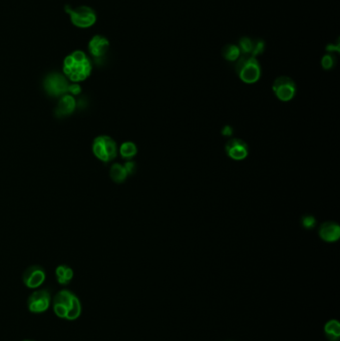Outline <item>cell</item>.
Masks as SVG:
<instances>
[{
    "label": "cell",
    "instance_id": "cell-1",
    "mask_svg": "<svg viewBox=\"0 0 340 341\" xmlns=\"http://www.w3.org/2000/svg\"><path fill=\"white\" fill-rule=\"evenodd\" d=\"M53 312L61 319L73 321L82 314V304L75 293L68 289L60 290L53 299Z\"/></svg>",
    "mask_w": 340,
    "mask_h": 341
},
{
    "label": "cell",
    "instance_id": "cell-2",
    "mask_svg": "<svg viewBox=\"0 0 340 341\" xmlns=\"http://www.w3.org/2000/svg\"><path fill=\"white\" fill-rule=\"evenodd\" d=\"M63 72L65 77L74 83L88 78L92 72V64L88 56L80 50L69 54L63 61Z\"/></svg>",
    "mask_w": 340,
    "mask_h": 341
},
{
    "label": "cell",
    "instance_id": "cell-3",
    "mask_svg": "<svg viewBox=\"0 0 340 341\" xmlns=\"http://www.w3.org/2000/svg\"><path fill=\"white\" fill-rule=\"evenodd\" d=\"M236 72L243 83L255 84L262 76V67L257 57L250 54H241L236 60Z\"/></svg>",
    "mask_w": 340,
    "mask_h": 341
},
{
    "label": "cell",
    "instance_id": "cell-4",
    "mask_svg": "<svg viewBox=\"0 0 340 341\" xmlns=\"http://www.w3.org/2000/svg\"><path fill=\"white\" fill-rule=\"evenodd\" d=\"M92 151L95 157L104 163L113 161L118 155V147L116 142L114 139L106 135L98 136L94 139L92 144Z\"/></svg>",
    "mask_w": 340,
    "mask_h": 341
},
{
    "label": "cell",
    "instance_id": "cell-5",
    "mask_svg": "<svg viewBox=\"0 0 340 341\" xmlns=\"http://www.w3.org/2000/svg\"><path fill=\"white\" fill-rule=\"evenodd\" d=\"M65 11L69 14L70 20L74 26L78 28H89L96 23V12L89 6H79L70 8L66 6Z\"/></svg>",
    "mask_w": 340,
    "mask_h": 341
},
{
    "label": "cell",
    "instance_id": "cell-6",
    "mask_svg": "<svg viewBox=\"0 0 340 341\" xmlns=\"http://www.w3.org/2000/svg\"><path fill=\"white\" fill-rule=\"evenodd\" d=\"M272 91L282 102L291 101L296 94L295 82L288 76H280L272 83Z\"/></svg>",
    "mask_w": 340,
    "mask_h": 341
},
{
    "label": "cell",
    "instance_id": "cell-7",
    "mask_svg": "<svg viewBox=\"0 0 340 341\" xmlns=\"http://www.w3.org/2000/svg\"><path fill=\"white\" fill-rule=\"evenodd\" d=\"M44 90L51 97H61L68 92L69 83L66 77L60 73L53 72L46 76L43 82Z\"/></svg>",
    "mask_w": 340,
    "mask_h": 341
},
{
    "label": "cell",
    "instance_id": "cell-8",
    "mask_svg": "<svg viewBox=\"0 0 340 341\" xmlns=\"http://www.w3.org/2000/svg\"><path fill=\"white\" fill-rule=\"evenodd\" d=\"M51 304V295L47 289H38L30 294L27 300L28 311L35 315L45 313Z\"/></svg>",
    "mask_w": 340,
    "mask_h": 341
},
{
    "label": "cell",
    "instance_id": "cell-9",
    "mask_svg": "<svg viewBox=\"0 0 340 341\" xmlns=\"http://www.w3.org/2000/svg\"><path fill=\"white\" fill-rule=\"evenodd\" d=\"M22 280L23 284L28 289H38L44 284L46 280V272L40 265H32L25 270Z\"/></svg>",
    "mask_w": 340,
    "mask_h": 341
},
{
    "label": "cell",
    "instance_id": "cell-10",
    "mask_svg": "<svg viewBox=\"0 0 340 341\" xmlns=\"http://www.w3.org/2000/svg\"><path fill=\"white\" fill-rule=\"evenodd\" d=\"M225 149H226L227 155L231 159L236 160V161L244 160L249 155L248 144L239 138L230 139L226 143Z\"/></svg>",
    "mask_w": 340,
    "mask_h": 341
},
{
    "label": "cell",
    "instance_id": "cell-11",
    "mask_svg": "<svg viewBox=\"0 0 340 341\" xmlns=\"http://www.w3.org/2000/svg\"><path fill=\"white\" fill-rule=\"evenodd\" d=\"M110 47V42L102 35H95L88 44L89 53L96 59L100 60L108 52Z\"/></svg>",
    "mask_w": 340,
    "mask_h": 341
},
{
    "label": "cell",
    "instance_id": "cell-12",
    "mask_svg": "<svg viewBox=\"0 0 340 341\" xmlns=\"http://www.w3.org/2000/svg\"><path fill=\"white\" fill-rule=\"evenodd\" d=\"M318 235L326 242H335L340 237L339 225L335 222H325L319 227Z\"/></svg>",
    "mask_w": 340,
    "mask_h": 341
},
{
    "label": "cell",
    "instance_id": "cell-13",
    "mask_svg": "<svg viewBox=\"0 0 340 341\" xmlns=\"http://www.w3.org/2000/svg\"><path fill=\"white\" fill-rule=\"evenodd\" d=\"M76 107L77 102L75 101L73 96L70 94H65L59 99L55 109V114L57 117L69 116L75 111Z\"/></svg>",
    "mask_w": 340,
    "mask_h": 341
},
{
    "label": "cell",
    "instance_id": "cell-14",
    "mask_svg": "<svg viewBox=\"0 0 340 341\" xmlns=\"http://www.w3.org/2000/svg\"><path fill=\"white\" fill-rule=\"evenodd\" d=\"M55 275H56V280H57L59 285L67 286L73 280L74 271L70 266L65 265V264H61V265L57 266V268L55 269Z\"/></svg>",
    "mask_w": 340,
    "mask_h": 341
},
{
    "label": "cell",
    "instance_id": "cell-15",
    "mask_svg": "<svg viewBox=\"0 0 340 341\" xmlns=\"http://www.w3.org/2000/svg\"><path fill=\"white\" fill-rule=\"evenodd\" d=\"M110 177L117 184L125 182L128 177V174L124 165H121L119 163L113 164L110 168Z\"/></svg>",
    "mask_w": 340,
    "mask_h": 341
},
{
    "label": "cell",
    "instance_id": "cell-16",
    "mask_svg": "<svg viewBox=\"0 0 340 341\" xmlns=\"http://www.w3.org/2000/svg\"><path fill=\"white\" fill-rule=\"evenodd\" d=\"M223 57L230 62H235L241 55L238 46L236 44H227L222 49Z\"/></svg>",
    "mask_w": 340,
    "mask_h": 341
},
{
    "label": "cell",
    "instance_id": "cell-17",
    "mask_svg": "<svg viewBox=\"0 0 340 341\" xmlns=\"http://www.w3.org/2000/svg\"><path fill=\"white\" fill-rule=\"evenodd\" d=\"M119 152H120V155L122 156L123 159L130 160V159L137 155L138 149H137V146H136L135 143L128 141V142H125L121 145V147L119 149Z\"/></svg>",
    "mask_w": 340,
    "mask_h": 341
},
{
    "label": "cell",
    "instance_id": "cell-18",
    "mask_svg": "<svg viewBox=\"0 0 340 341\" xmlns=\"http://www.w3.org/2000/svg\"><path fill=\"white\" fill-rule=\"evenodd\" d=\"M253 43H254V39L250 38V37H241L238 41V48L240 50L241 54H252V50H253Z\"/></svg>",
    "mask_w": 340,
    "mask_h": 341
},
{
    "label": "cell",
    "instance_id": "cell-19",
    "mask_svg": "<svg viewBox=\"0 0 340 341\" xmlns=\"http://www.w3.org/2000/svg\"><path fill=\"white\" fill-rule=\"evenodd\" d=\"M336 64V57L332 53L325 54L321 58V66L324 70H331Z\"/></svg>",
    "mask_w": 340,
    "mask_h": 341
},
{
    "label": "cell",
    "instance_id": "cell-20",
    "mask_svg": "<svg viewBox=\"0 0 340 341\" xmlns=\"http://www.w3.org/2000/svg\"><path fill=\"white\" fill-rule=\"evenodd\" d=\"M325 332L327 336H332L337 338L339 336V324L336 321H330L325 326Z\"/></svg>",
    "mask_w": 340,
    "mask_h": 341
},
{
    "label": "cell",
    "instance_id": "cell-21",
    "mask_svg": "<svg viewBox=\"0 0 340 341\" xmlns=\"http://www.w3.org/2000/svg\"><path fill=\"white\" fill-rule=\"evenodd\" d=\"M265 48V43L264 41L258 38V39H254V43H253V50H252V54L254 57H258L259 55H261L264 51Z\"/></svg>",
    "mask_w": 340,
    "mask_h": 341
},
{
    "label": "cell",
    "instance_id": "cell-22",
    "mask_svg": "<svg viewBox=\"0 0 340 341\" xmlns=\"http://www.w3.org/2000/svg\"><path fill=\"white\" fill-rule=\"evenodd\" d=\"M300 223H301V226L306 229V230H312L314 229L316 225V220L314 218V215H311V214H305L303 216H301L300 219Z\"/></svg>",
    "mask_w": 340,
    "mask_h": 341
},
{
    "label": "cell",
    "instance_id": "cell-23",
    "mask_svg": "<svg viewBox=\"0 0 340 341\" xmlns=\"http://www.w3.org/2000/svg\"><path fill=\"white\" fill-rule=\"evenodd\" d=\"M81 91H82V89H81V86L79 85L78 83L69 84L68 92L70 93V95H79L81 93Z\"/></svg>",
    "mask_w": 340,
    "mask_h": 341
},
{
    "label": "cell",
    "instance_id": "cell-24",
    "mask_svg": "<svg viewBox=\"0 0 340 341\" xmlns=\"http://www.w3.org/2000/svg\"><path fill=\"white\" fill-rule=\"evenodd\" d=\"M124 167H125V169H126V171H127L128 176H129V175L135 174V172H136V170H137L136 163L133 162V161H128V162H126L125 165H124Z\"/></svg>",
    "mask_w": 340,
    "mask_h": 341
},
{
    "label": "cell",
    "instance_id": "cell-25",
    "mask_svg": "<svg viewBox=\"0 0 340 341\" xmlns=\"http://www.w3.org/2000/svg\"><path fill=\"white\" fill-rule=\"evenodd\" d=\"M326 51H327V52L332 53V54H333V52H339V42H337L336 44H328V45L326 46Z\"/></svg>",
    "mask_w": 340,
    "mask_h": 341
},
{
    "label": "cell",
    "instance_id": "cell-26",
    "mask_svg": "<svg viewBox=\"0 0 340 341\" xmlns=\"http://www.w3.org/2000/svg\"><path fill=\"white\" fill-rule=\"evenodd\" d=\"M221 133H222L223 136L231 137V136L233 135V133H234V129L232 128V126H230V125H226V126L222 129Z\"/></svg>",
    "mask_w": 340,
    "mask_h": 341
},
{
    "label": "cell",
    "instance_id": "cell-27",
    "mask_svg": "<svg viewBox=\"0 0 340 341\" xmlns=\"http://www.w3.org/2000/svg\"><path fill=\"white\" fill-rule=\"evenodd\" d=\"M23 341H34V340H29V339H26V340H23Z\"/></svg>",
    "mask_w": 340,
    "mask_h": 341
}]
</instances>
